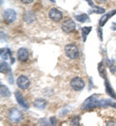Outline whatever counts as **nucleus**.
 I'll return each instance as SVG.
<instances>
[{"instance_id":"4be33fe9","label":"nucleus","mask_w":116,"mask_h":126,"mask_svg":"<svg viewBox=\"0 0 116 126\" xmlns=\"http://www.w3.org/2000/svg\"><path fill=\"white\" fill-rule=\"evenodd\" d=\"M40 125L41 126H54L50 122V120H47L46 118H41L40 119Z\"/></svg>"},{"instance_id":"a211bd4d","label":"nucleus","mask_w":116,"mask_h":126,"mask_svg":"<svg viewBox=\"0 0 116 126\" xmlns=\"http://www.w3.org/2000/svg\"><path fill=\"white\" fill-rule=\"evenodd\" d=\"M91 30H92L91 26H84L81 28V37H82L83 42H86V38H87L88 34L91 32Z\"/></svg>"},{"instance_id":"4468645a","label":"nucleus","mask_w":116,"mask_h":126,"mask_svg":"<svg viewBox=\"0 0 116 126\" xmlns=\"http://www.w3.org/2000/svg\"><path fill=\"white\" fill-rule=\"evenodd\" d=\"M33 105L35 108H37V109H39V110H44V109L47 107L48 102H47V100H45V99H43V98H38V99H36V100L34 101Z\"/></svg>"},{"instance_id":"ddd939ff","label":"nucleus","mask_w":116,"mask_h":126,"mask_svg":"<svg viewBox=\"0 0 116 126\" xmlns=\"http://www.w3.org/2000/svg\"><path fill=\"white\" fill-rule=\"evenodd\" d=\"M115 14H116V10H114V11H110V12H109V13H107V14H104L103 16L100 18V20H99V26L100 27L103 26V25L107 22V20H108V19H109L112 16H114Z\"/></svg>"},{"instance_id":"393cba45","label":"nucleus","mask_w":116,"mask_h":126,"mask_svg":"<svg viewBox=\"0 0 116 126\" xmlns=\"http://www.w3.org/2000/svg\"><path fill=\"white\" fill-rule=\"evenodd\" d=\"M107 105H109V106H111V107H114L116 109V103L111 102V100H107Z\"/></svg>"},{"instance_id":"7ed1b4c3","label":"nucleus","mask_w":116,"mask_h":126,"mask_svg":"<svg viewBox=\"0 0 116 126\" xmlns=\"http://www.w3.org/2000/svg\"><path fill=\"white\" fill-rule=\"evenodd\" d=\"M65 54L70 59H77L79 56V49L74 44H69L65 47Z\"/></svg>"},{"instance_id":"39448f33","label":"nucleus","mask_w":116,"mask_h":126,"mask_svg":"<svg viewBox=\"0 0 116 126\" xmlns=\"http://www.w3.org/2000/svg\"><path fill=\"white\" fill-rule=\"evenodd\" d=\"M17 18V13L13 9H7L3 13V19L6 23H13Z\"/></svg>"},{"instance_id":"20e7f679","label":"nucleus","mask_w":116,"mask_h":126,"mask_svg":"<svg viewBox=\"0 0 116 126\" xmlns=\"http://www.w3.org/2000/svg\"><path fill=\"white\" fill-rule=\"evenodd\" d=\"M71 88L75 91H80L82 90L85 86V82L80 77H75L74 79H72L71 82H70Z\"/></svg>"},{"instance_id":"2eb2a0df","label":"nucleus","mask_w":116,"mask_h":126,"mask_svg":"<svg viewBox=\"0 0 116 126\" xmlns=\"http://www.w3.org/2000/svg\"><path fill=\"white\" fill-rule=\"evenodd\" d=\"M104 87H105V91H106V93L109 95V96H111L112 98L116 99V93L114 92V90H113L112 86L110 85V83H109L108 79H106V78L104 79Z\"/></svg>"},{"instance_id":"f257e3e1","label":"nucleus","mask_w":116,"mask_h":126,"mask_svg":"<svg viewBox=\"0 0 116 126\" xmlns=\"http://www.w3.org/2000/svg\"><path fill=\"white\" fill-rule=\"evenodd\" d=\"M107 100H103L100 98V95L93 94L88 97L82 103L81 109L83 110H91L100 107H107Z\"/></svg>"},{"instance_id":"b1692460","label":"nucleus","mask_w":116,"mask_h":126,"mask_svg":"<svg viewBox=\"0 0 116 126\" xmlns=\"http://www.w3.org/2000/svg\"><path fill=\"white\" fill-rule=\"evenodd\" d=\"M8 79H9V82H10L11 84H12V83H14V79H13V75H12V72L8 74Z\"/></svg>"},{"instance_id":"412c9836","label":"nucleus","mask_w":116,"mask_h":126,"mask_svg":"<svg viewBox=\"0 0 116 126\" xmlns=\"http://www.w3.org/2000/svg\"><path fill=\"white\" fill-rule=\"evenodd\" d=\"M90 13H94V14H104L105 13V10L102 7H99V6H95Z\"/></svg>"},{"instance_id":"c756f323","label":"nucleus","mask_w":116,"mask_h":126,"mask_svg":"<svg viewBox=\"0 0 116 126\" xmlns=\"http://www.w3.org/2000/svg\"><path fill=\"white\" fill-rule=\"evenodd\" d=\"M110 70H111V72H112V73H114V72L116 71V67H113V66H111V67H110Z\"/></svg>"},{"instance_id":"aec40b11","label":"nucleus","mask_w":116,"mask_h":126,"mask_svg":"<svg viewBox=\"0 0 116 126\" xmlns=\"http://www.w3.org/2000/svg\"><path fill=\"white\" fill-rule=\"evenodd\" d=\"M75 18L79 21V22H86L89 20V16H87L86 14H80V15H76L75 16Z\"/></svg>"},{"instance_id":"9b49d317","label":"nucleus","mask_w":116,"mask_h":126,"mask_svg":"<svg viewBox=\"0 0 116 126\" xmlns=\"http://www.w3.org/2000/svg\"><path fill=\"white\" fill-rule=\"evenodd\" d=\"M0 55H1V58L4 59V61H6L8 58L11 59V63H14L15 60L13 58V53L11 51V49H9L8 47H5V48H1L0 50Z\"/></svg>"},{"instance_id":"0eeeda50","label":"nucleus","mask_w":116,"mask_h":126,"mask_svg":"<svg viewBox=\"0 0 116 126\" xmlns=\"http://www.w3.org/2000/svg\"><path fill=\"white\" fill-rule=\"evenodd\" d=\"M49 17H50L51 20L57 22V21H60L63 18V14L58 9L52 8V9H50V11H49Z\"/></svg>"},{"instance_id":"1a4fd4ad","label":"nucleus","mask_w":116,"mask_h":126,"mask_svg":"<svg viewBox=\"0 0 116 126\" xmlns=\"http://www.w3.org/2000/svg\"><path fill=\"white\" fill-rule=\"evenodd\" d=\"M17 59H18L19 61L25 62V61H27L28 58H29V51H28V49L25 48V47H20V48H18V50H17Z\"/></svg>"},{"instance_id":"a878e982","label":"nucleus","mask_w":116,"mask_h":126,"mask_svg":"<svg viewBox=\"0 0 116 126\" xmlns=\"http://www.w3.org/2000/svg\"><path fill=\"white\" fill-rule=\"evenodd\" d=\"M98 35H99L100 40L102 41V40H103V31H102V29H101V28L98 29Z\"/></svg>"},{"instance_id":"5701e85b","label":"nucleus","mask_w":116,"mask_h":126,"mask_svg":"<svg viewBox=\"0 0 116 126\" xmlns=\"http://www.w3.org/2000/svg\"><path fill=\"white\" fill-rule=\"evenodd\" d=\"M105 126H116V121L115 120H108Z\"/></svg>"},{"instance_id":"6ab92c4d","label":"nucleus","mask_w":116,"mask_h":126,"mask_svg":"<svg viewBox=\"0 0 116 126\" xmlns=\"http://www.w3.org/2000/svg\"><path fill=\"white\" fill-rule=\"evenodd\" d=\"M80 117L79 115H76V116H73L71 118V120L69 121V126H80Z\"/></svg>"},{"instance_id":"423d86ee","label":"nucleus","mask_w":116,"mask_h":126,"mask_svg":"<svg viewBox=\"0 0 116 126\" xmlns=\"http://www.w3.org/2000/svg\"><path fill=\"white\" fill-rule=\"evenodd\" d=\"M61 28L65 33H72L76 30V23L72 18H67L62 22Z\"/></svg>"},{"instance_id":"f03ea898","label":"nucleus","mask_w":116,"mask_h":126,"mask_svg":"<svg viewBox=\"0 0 116 126\" xmlns=\"http://www.w3.org/2000/svg\"><path fill=\"white\" fill-rule=\"evenodd\" d=\"M8 118L13 123H19L23 119V114L17 108H11L8 110Z\"/></svg>"},{"instance_id":"dca6fc26","label":"nucleus","mask_w":116,"mask_h":126,"mask_svg":"<svg viewBox=\"0 0 116 126\" xmlns=\"http://www.w3.org/2000/svg\"><path fill=\"white\" fill-rule=\"evenodd\" d=\"M0 72L2 74H6V73H11L12 72V69L10 67V65L6 61H1V64H0Z\"/></svg>"},{"instance_id":"c85d7f7f","label":"nucleus","mask_w":116,"mask_h":126,"mask_svg":"<svg viewBox=\"0 0 116 126\" xmlns=\"http://www.w3.org/2000/svg\"><path fill=\"white\" fill-rule=\"evenodd\" d=\"M87 3H88L90 6H92V7H95V6H94V2H93L92 0H90V1H87Z\"/></svg>"},{"instance_id":"f3484780","label":"nucleus","mask_w":116,"mask_h":126,"mask_svg":"<svg viewBox=\"0 0 116 126\" xmlns=\"http://www.w3.org/2000/svg\"><path fill=\"white\" fill-rule=\"evenodd\" d=\"M0 94L2 97H10L11 96V91L6 85L1 83L0 84Z\"/></svg>"},{"instance_id":"f8f14e48","label":"nucleus","mask_w":116,"mask_h":126,"mask_svg":"<svg viewBox=\"0 0 116 126\" xmlns=\"http://www.w3.org/2000/svg\"><path fill=\"white\" fill-rule=\"evenodd\" d=\"M23 20L27 23H31L33 22L34 20L36 19V15L34 13V11L32 10H28V11H25L24 14H23Z\"/></svg>"},{"instance_id":"bb28decb","label":"nucleus","mask_w":116,"mask_h":126,"mask_svg":"<svg viewBox=\"0 0 116 126\" xmlns=\"http://www.w3.org/2000/svg\"><path fill=\"white\" fill-rule=\"evenodd\" d=\"M33 2V0H21V3H23V4H30V3H32Z\"/></svg>"},{"instance_id":"6e6552de","label":"nucleus","mask_w":116,"mask_h":126,"mask_svg":"<svg viewBox=\"0 0 116 126\" xmlns=\"http://www.w3.org/2000/svg\"><path fill=\"white\" fill-rule=\"evenodd\" d=\"M17 86L21 89H27L30 86V80L26 76L20 75L17 79Z\"/></svg>"},{"instance_id":"9d476101","label":"nucleus","mask_w":116,"mask_h":126,"mask_svg":"<svg viewBox=\"0 0 116 126\" xmlns=\"http://www.w3.org/2000/svg\"><path fill=\"white\" fill-rule=\"evenodd\" d=\"M15 97H16L17 102L23 108V109H26V110L29 109V104H28V102L23 98V96L19 92V90H17V91L15 92Z\"/></svg>"},{"instance_id":"cd10ccee","label":"nucleus","mask_w":116,"mask_h":126,"mask_svg":"<svg viewBox=\"0 0 116 126\" xmlns=\"http://www.w3.org/2000/svg\"><path fill=\"white\" fill-rule=\"evenodd\" d=\"M111 29H112V30H116V22H112V24H111Z\"/></svg>"}]
</instances>
